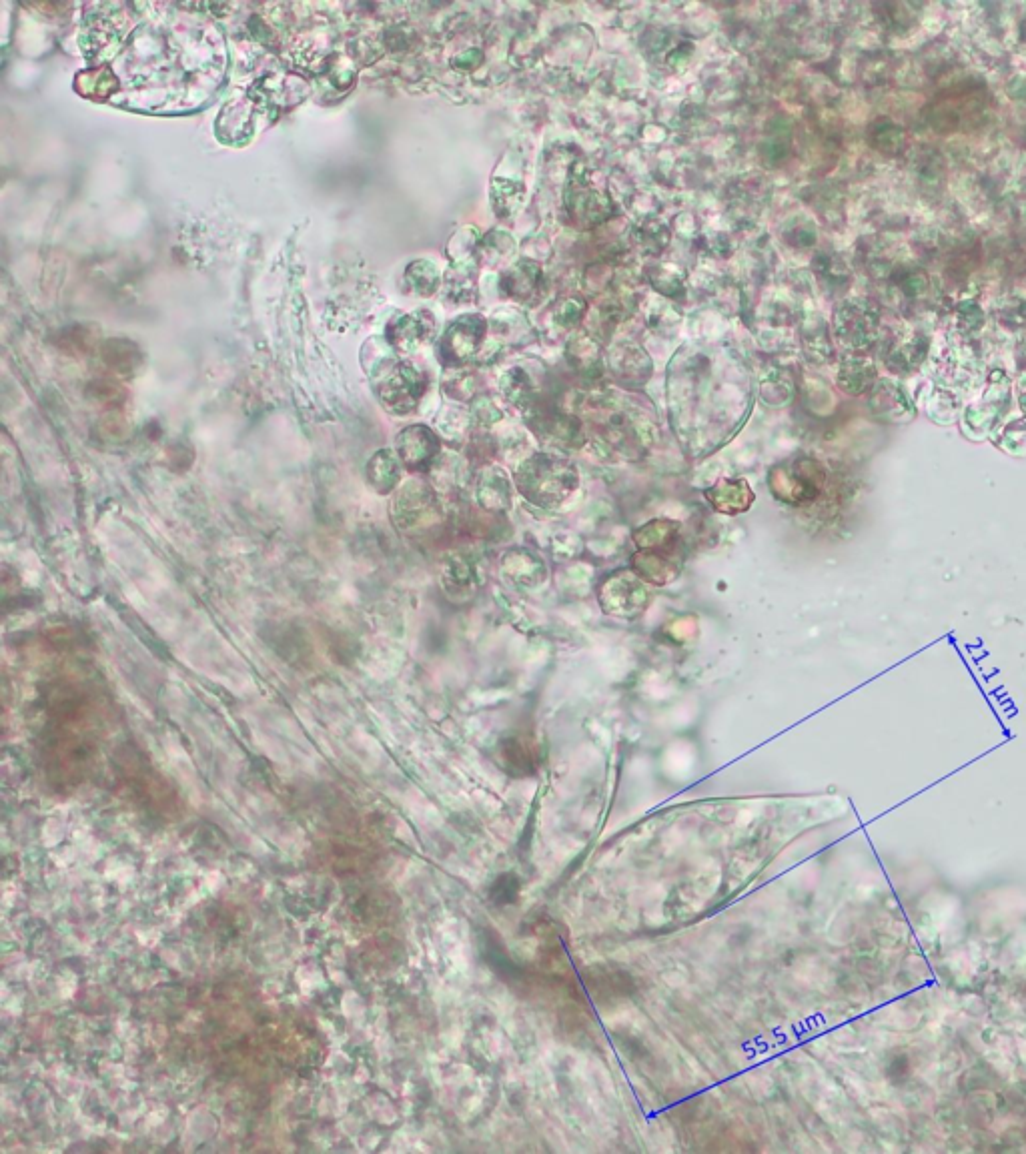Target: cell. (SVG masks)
<instances>
[{
	"mask_svg": "<svg viewBox=\"0 0 1026 1154\" xmlns=\"http://www.w3.org/2000/svg\"><path fill=\"white\" fill-rule=\"evenodd\" d=\"M580 483L578 469L560 453H536L522 463L516 473V485L522 497L536 507H560Z\"/></svg>",
	"mask_w": 1026,
	"mask_h": 1154,
	"instance_id": "cell-1",
	"label": "cell"
},
{
	"mask_svg": "<svg viewBox=\"0 0 1026 1154\" xmlns=\"http://www.w3.org/2000/svg\"><path fill=\"white\" fill-rule=\"evenodd\" d=\"M371 387L387 411L395 415H407L425 395L427 377L413 363L383 359L371 371Z\"/></svg>",
	"mask_w": 1026,
	"mask_h": 1154,
	"instance_id": "cell-2",
	"label": "cell"
},
{
	"mask_svg": "<svg viewBox=\"0 0 1026 1154\" xmlns=\"http://www.w3.org/2000/svg\"><path fill=\"white\" fill-rule=\"evenodd\" d=\"M389 515L393 527L401 535L417 537L429 533L441 523L443 505L439 495L429 483L421 479H411L395 491Z\"/></svg>",
	"mask_w": 1026,
	"mask_h": 1154,
	"instance_id": "cell-3",
	"label": "cell"
},
{
	"mask_svg": "<svg viewBox=\"0 0 1026 1154\" xmlns=\"http://www.w3.org/2000/svg\"><path fill=\"white\" fill-rule=\"evenodd\" d=\"M830 485L826 467L812 457H798L790 463L772 467L768 487L778 501L796 507L814 505Z\"/></svg>",
	"mask_w": 1026,
	"mask_h": 1154,
	"instance_id": "cell-4",
	"label": "cell"
},
{
	"mask_svg": "<svg viewBox=\"0 0 1026 1154\" xmlns=\"http://www.w3.org/2000/svg\"><path fill=\"white\" fill-rule=\"evenodd\" d=\"M1010 401V379L1004 371H994L988 377L986 389L978 403L966 407L962 421L966 433H974V439H982L992 433L998 419L1004 415Z\"/></svg>",
	"mask_w": 1026,
	"mask_h": 1154,
	"instance_id": "cell-5",
	"label": "cell"
},
{
	"mask_svg": "<svg viewBox=\"0 0 1026 1154\" xmlns=\"http://www.w3.org/2000/svg\"><path fill=\"white\" fill-rule=\"evenodd\" d=\"M650 594L636 571H618L600 586V606L606 614L634 618L646 610Z\"/></svg>",
	"mask_w": 1026,
	"mask_h": 1154,
	"instance_id": "cell-6",
	"label": "cell"
},
{
	"mask_svg": "<svg viewBox=\"0 0 1026 1154\" xmlns=\"http://www.w3.org/2000/svg\"><path fill=\"white\" fill-rule=\"evenodd\" d=\"M566 207L570 219L580 227H596L614 215V205L586 173L574 171L566 187Z\"/></svg>",
	"mask_w": 1026,
	"mask_h": 1154,
	"instance_id": "cell-7",
	"label": "cell"
},
{
	"mask_svg": "<svg viewBox=\"0 0 1026 1154\" xmlns=\"http://www.w3.org/2000/svg\"><path fill=\"white\" fill-rule=\"evenodd\" d=\"M836 339L850 353L866 351L878 333L876 311L864 301H846L834 313Z\"/></svg>",
	"mask_w": 1026,
	"mask_h": 1154,
	"instance_id": "cell-8",
	"label": "cell"
},
{
	"mask_svg": "<svg viewBox=\"0 0 1026 1154\" xmlns=\"http://www.w3.org/2000/svg\"><path fill=\"white\" fill-rule=\"evenodd\" d=\"M487 321L481 315H463L455 319L441 337L439 357L445 365L459 367L471 361L485 337Z\"/></svg>",
	"mask_w": 1026,
	"mask_h": 1154,
	"instance_id": "cell-9",
	"label": "cell"
},
{
	"mask_svg": "<svg viewBox=\"0 0 1026 1154\" xmlns=\"http://www.w3.org/2000/svg\"><path fill=\"white\" fill-rule=\"evenodd\" d=\"M397 455L409 471H427L441 453L439 437L427 425H409L395 439Z\"/></svg>",
	"mask_w": 1026,
	"mask_h": 1154,
	"instance_id": "cell-10",
	"label": "cell"
},
{
	"mask_svg": "<svg viewBox=\"0 0 1026 1154\" xmlns=\"http://www.w3.org/2000/svg\"><path fill=\"white\" fill-rule=\"evenodd\" d=\"M868 407L872 415L884 423H908L916 417V405L912 397L894 381L878 379L870 389Z\"/></svg>",
	"mask_w": 1026,
	"mask_h": 1154,
	"instance_id": "cell-11",
	"label": "cell"
},
{
	"mask_svg": "<svg viewBox=\"0 0 1026 1154\" xmlns=\"http://www.w3.org/2000/svg\"><path fill=\"white\" fill-rule=\"evenodd\" d=\"M632 567L644 582L664 586L676 580V575L682 569V557L678 553V545L638 549V553L632 557Z\"/></svg>",
	"mask_w": 1026,
	"mask_h": 1154,
	"instance_id": "cell-12",
	"label": "cell"
},
{
	"mask_svg": "<svg viewBox=\"0 0 1026 1154\" xmlns=\"http://www.w3.org/2000/svg\"><path fill=\"white\" fill-rule=\"evenodd\" d=\"M439 584L445 596L453 602H463L471 598L477 590V569L471 557L463 553L447 555L441 563Z\"/></svg>",
	"mask_w": 1026,
	"mask_h": 1154,
	"instance_id": "cell-13",
	"label": "cell"
},
{
	"mask_svg": "<svg viewBox=\"0 0 1026 1154\" xmlns=\"http://www.w3.org/2000/svg\"><path fill=\"white\" fill-rule=\"evenodd\" d=\"M501 571L511 584L520 588L538 586L546 577L544 561L528 549H511L501 557Z\"/></svg>",
	"mask_w": 1026,
	"mask_h": 1154,
	"instance_id": "cell-14",
	"label": "cell"
},
{
	"mask_svg": "<svg viewBox=\"0 0 1026 1154\" xmlns=\"http://www.w3.org/2000/svg\"><path fill=\"white\" fill-rule=\"evenodd\" d=\"M876 381H878L876 365L868 355L848 353L842 359L840 371H838V385L848 395L858 397V395L870 393V389L876 385Z\"/></svg>",
	"mask_w": 1026,
	"mask_h": 1154,
	"instance_id": "cell-15",
	"label": "cell"
},
{
	"mask_svg": "<svg viewBox=\"0 0 1026 1154\" xmlns=\"http://www.w3.org/2000/svg\"><path fill=\"white\" fill-rule=\"evenodd\" d=\"M433 315L427 311H419V313H411L405 315L403 319L395 321L389 327V341L403 353H411L415 351L423 341H427V337L431 335L435 323H433Z\"/></svg>",
	"mask_w": 1026,
	"mask_h": 1154,
	"instance_id": "cell-16",
	"label": "cell"
},
{
	"mask_svg": "<svg viewBox=\"0 0 1026 1154\" xmlns=\"http://www.w3.org/2000/svg\"><path fill=\"white\" fill-rule=\"evenodd\" d=\"M532 413L530 417H534V429L538 431L540 437H544L550 443H572V439L578 435L580 425L578 421H574L570 415L558 411L556 407H530Z\"/></svg>",
	"mask_w": 1026,
	"mask_h": 1154,
	"instance_id": "cell-17",
	"label": "cell"
},
{
	"mask_svg": "<svg viewBox=\"0 0 1026 1154\" xmlns=\"http://www.w3.org/2000/svg\"><path fill=\"white\" fill-rule=\"evenodd\" d=\"M401 471H403V463L397 455V451L393 449H379L377 453L371 455V459L367 461L365 467V477L367 483L379 493V495H387L391 493L399 481H401Z\"/></svg>",
	"mask_w": 1026,
	"mask_h": 1154,
	"instance_id": "cell-18",
	"label": "cell"
},
{
	"mask_svg": "<svg viewBox=\"0 0 1026 1154\" xmlns=\"http://www.w3.org/2000/svg\"><path fill=\"white\" fill-rule=\"evenodd\" d=\"M477 501L491 513H505L511 507V483L499 467H487L479 475Z\"/></svg>",
	"mask_w": 1026,
	"mask_h": 1154,
	"instance_id": "cell-19",
	"label": "cell"
},
{
	"mask_svg": "<svg viewBox=\"0 0 1026 1154\" xmlns=\"http://www.w3.org/2000/svg\"><path fill=\"white\" fill-rule=\"evenodd\" d=\"M706 497L712 507L724 515H738L746 511L754 501V493L744 479H724L708 489Z\"/></svg>",
	"mask_w": 1026,
	"mask_h": 1154,
	"instance_id": "cell-20",
	"label": "cell"
},
{
	"mask_svg": "<svg viewBox=\"0 0 1026 1154\" xmlns=\"http://www.w3.org/2000/svg\"><path fill=\"white\" fill-rule=\"evenodd\" d=\"M612 369L616 377L628 383H644L652 375V361L636 345H622L612 355Z\"/></svg>",
	"mask_w": 1026,
	"mask_h": 1154,
	"instance_id": "cell-21",
	"label": "cell"
},
{
	"mask_svg": "<svg viewBox=\"0 0 1026 1154\" xmlns=\"http://www.w3.org/2000/svg\"><path fill=\"white\" fill-rule=\"evenodd\" d=\"M101 359L115 375H123V377L133 375L143 363V355H141L139 347L131 341H125V339L107 341L101 347Z\"/></svg>",
	"mask_w": 1026,
	"mask_h": 1154,
	"instance_id": "cell-22",
	"label": "cell"
},
{
	"mask_svg": "<svg viewBox=\"0 0 1026 1154\" xmlns=\"http://www.w3.org/2000/svg\"><path fill=\"white\" fill-rule=\"evenodd\" d=\"M540 277H542V273H540L538 263H534L530 259H522L503 275V287H505L507 295H511L513 299L526 301L536 293Z\"/></svg>",
	"mask_w": 1026,
	"mask_h": 1154,
	"instance_id": "cell-23",
	"label": "cell"
},
{
	"mask_svg": "<svg viewBox=\"0 0 1026 1154\" xmlns=\"http://www.w3.org/2000/svg\"><path fill=\"white\" fill-rule=\"evenodd\" d=\"M568 363L574 367L576 373L584 377L600 375L602 371V351L600 345L590 339L588 335H578L568 343Z\"/></svg>",
	"mask_w": 1026,
	"mask_h": 1154,
	"instance_id": "cell-24",
	"label": "cell"
},
{
	"mask_svg": "<svg viewBox=\"0 0 1026 1154\" xmlns=\"http://www.w3.org/2000/svg\"><path fill=\"white\" fill-rule=\"evenodd\" d=\"M499 389L503 399H507V403L511 405L530 409L536 403L534 383L530 375L520 367H511L507 373H503V377L499 379Z\"/></svg>",
	"mask_w": 1026,
	"mask_h": 1154,
	"instance_id": "cell-25",
	"label": "cell"
},
{
	"mask_svg": "<svg viewBox=\"0 0 1026 1154\" xmlns=\"http://www.w3.org/2000/svg\"><path fill=\"white\" fill-rule=\"evenodd\" d=\"M524 185L511 179H493L491 183V205L499 219L516 215L524 203Z\"/></svg>",
	"mask_w": 1026,
	"mask_h": 1154,
	"instance_id": "cell-26",
	"label": "cell"
},
{
	"mask_svg": "<svg viewBox=\"0 0 1026 1154\" xmlns=\"http://www.w3.org/2000/svg\"><path fill=\"white\" fill-rule=\"evenodd\" d=\"M405 273H407V283L411 285V289L423 297L433 295L439 287V281H441L439 271L431 261H415L407 267Z\"/></svg>",
	"mask_w": 1026,
	"mask_h": 1154,
	"instance_id": "cell-27",
	"label": "cell"
},
{
	"mask_svg": "<svg viewBox=\"0 0 1026 1154\" xmlns=\"http://www.w3.org/2000/svg\"><path fill=\"white\" fill-rule=\"evenodd\" d=\"M648 279L660 293H664L668 297H678L684 291L682 273L676 271L672 265L648 267Z\"/></svg>",
	"mask_w": 1026,
	"mask_h": 1154,
	"instance_id": "cell-28",
	"label": "cell"
},
{
	"mask_svg": "<svg viewBox=\"0 0 1026 1154\" xmlns=\"http://www.w3.org/2000/svg\"><path fill=\"white\" fill-rule=\"evenodd\" d=\"M928 415L938 423H952L958 415V403L946 389L936 387L928 399Z\"/></svg>",
	"mask_w": 1026,
	"mask_h": 1154,
	"instance_id": "cell-29",
	"label": "cell"
},
{
	"mask_svg": "<svg viewBox=\"0 0 1026 1154\" xmlns=\"http://www.w3.org/2000/svg\"><path fill=\"white\" fill-rule=\"evenodd\" d=\"M998 445L1012 455H1024L1026 453V417L1014 419L1006 425V429L1000 433Z\"/></svg>",
	"mask_w": 1026,
	"mask_h": 1154,
	"instance_id": "cell-30",
	"label": "cell"
},
{
	"mask_svg": "<svg viewBox=\"0 0 1026 1154\" xmlns=\"http://www.w3.org/2000/svg\"><path fill=\"white\" fill-rule=\"evenodd\" d=\"M636 235H638V243L650 253H660L668 245V239H670L668 229L662 227V223H654V221H648L642 227H638Z\"/></svg>",
	"mask_w": 1026,
	"mask_h": 1154,
	"instance_id": "cell-31",
	"label": "cell"
},
{
	"mask_svg": "<svg viewBox=\"0 0 1026 1154\" xmlns=\"http://www.w3.org/2000/svg\"><path fill=\"white\" fill-rule=\"evenodd\" d=\"M586 315V301L580 297H566L554 309V317L564 327H576Z\"/></svg>",
	"mask_w": 1026,
	"mask_h": 1154,
	"instance_id": "cell-32",
	"label": "cell"
},
{
	"mask_svg": "<svg viewBox=\"0 0 1026 1154\" xmlns=\"http://www.w3.org/2000/svg\"><path fill=\"white\" fill-rule=\"evenodd\" d=\"M91 389L95 391V399L101 401V403H105L111 411H115L117 407H121L123 401H125V391H123L115 381H111V379L97 381V383L91 385Z\"/></svg>",
	"mask_w": 1026,
	"mask_h": 1154,
	"instance_id": "cell-33",
	"label": "cell"
},
{
	"mask_svg": "<svg viewBox=\"0 0 1026 1154\" xmlns=\"http://www.w3.org/2000/svg\"><path fill=\"white\" fill-rule=\"evenodd\" d=\"M481 247L485 249V253H487L489 257L499 259V257H503L505 253H509V251L513 249V239H511L507 233L493 231L489 237H485V239L481 241Z\"/></svg>",
	"mask_w": 1026,
	"mask_h": 1154,
	"instance_id": "cell-34",
	"label": "cell"
},
{
	"mask_svg": "<svg viewBox=\"0 0 1026 1154\" xmlns=\"http://www.w3.org/2000/svg\"><path fill=\"white\" fill-rule=\"evenodd\" d=\"M471 415H473V419H475L479 425H483V427L493 425L495 421L501 419V411H499L497 405H495L491 399H487V397L475 399Z\"/></svg>",
	"mask_w": 1026,
	"mask_h": 1154,
	"instance_id": "cell-35",
	"label": "cell"
},
{
	"mask_svg": "<svg viewBox=\"0 0 1026 1154\" xmlns=\"http://www.w3.org/2000/svg\"><path fill=\"white\" fill-rule=\"evenodd\" d=\"M762 151H764V155H766L770 161H780V159L786 155V151H788L786 133H784V131H774V137L764 143Z\"/></svg>",
	"mask_w": 1026,
	"mask_h": 1154,
	"instance_id": "cell-36",
	"label": "cell"
},
{
	"mask_svg": "<svg viewBox=\"0 0 1026 1154\" xmlns=\"http://www.w3.org/2000/svg\"><path fill=\"white\" fill-rule=\"evenodd\" d=\"M481 61H483V55H481L479 51H473V49H471V51H467V53H463V55H459V57L455 59V67H459V69H471V67H477V63H481Z\"/></svg>",
	"mask_w": 1026,
	"mask_h": 1154,
	"instance_id": "cell-37",
	"label": "cell"
},
{
	"mask_svg": "<svg viewBox=\"0 0 1026 1154\" xmlns=\"http://www.w3.org/2000/svg\"><path fill=\"white\" fill-rule=\"evenodd\" d=\"M1016 393H1018V403L1022 407V411L1026 413V373H1022L1016 381Z\"/></svg>",
	"mask_w": 1026,
	"mask_h": 1154,
	"instance_id": "cell-38",
	"label": "cell"
}]
</instances>
